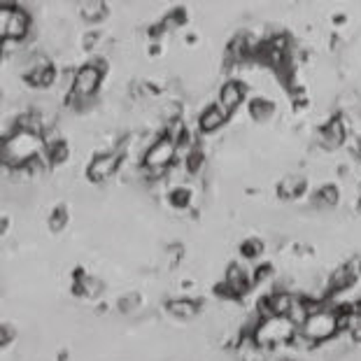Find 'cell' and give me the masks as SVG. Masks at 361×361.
Returning <instances> with one entry per match:
<instances>
[{"instance_id": "cell-1", "label": "cell", "mask_w": 361, "mask_h": 361, "mask_svg": "<svg viewBox=\"0 0 361 361\" xmlns=\"http://www.w3.org/2000/svg\"><path fill=\"white\" fill-rule=\"evenodd\" d=\"M296 333V326L291 324L287 317H270L266 322H259L257 328H254V340L261 350H270L275 345H284L294 338Z\"/></svg>"}, {"instance_id": "cell-2", "label": "cell", "mask_w": 361, "mask_h": 361, "mask_svg": "<svg viewBox=\"0 0 361 361\" xmlns=\"http://www.w3.org/2000/svg\"><path fill=\"white\" fill-rule=\"evenodd\" d=\"M175 156H177V145L170 140L168 136H161L159 140H154L149 145V149L145 151V173L147 175H161L163 170H166L170 163L175 161Z\"/></svg>"}, {"instance_id": "cell-3", "label": "cell", "mask_w": 361, "mask_h": 361, "mask_svg": "<svg viewBox=\"0 0 361 361\" xmlns=\"http://www.w3.org/2000/svg\"><path fill=\"white\" fill-rule=\"evenodd\" d=\"M301 331L306 333L310 340H315V343L333 338V335L340 331L338 315H335V310H322V313L310 315V320L306 322V326H303Z\"/></svg>"}, {"instance_id": "cell-4", "label": "cell", "mask_w": 361, "mask_h": 361, "mask_svg": "<svg viewBox=\"0 0 361 361\" xmlns=\"http://www.w3.org/2000/svg\"><path fill=\"white\" fill-rule=\"evenodd\" d=\"M28 26L30 17L26 15V10H8L3 5V10H0V35H3V42L26 37Z\"/></svg>"}, {"instance_id": "cell-5", "label": "cell", "mask_w": 361, "mask_h": 361, "mask_svg": "<svg viewBox=\"0 0 361 361\" xmlns=\"http://www.w3.org/2000/svg\"><path fill=\"white\" fill-rule=\"evenodd\" d=\"M100 80H103V71H98L96 66H91V63H86V66H82L80 71H75V82H73V93L82 100L91 98L93 93H96V89L100 84Z\"/></svg>"}, {"instance_id": "cell-6", "label": "cell", "mask_w": 361, "mask_h": 361, "mask_svg": "<svg viewBox=\"0 0 361 361\" xmlns=\"http://www.w3.org/2000/svg\"><path fill=\"white\" fill-rule=\"evenodd\" d=\"M119 163H122V151H110V154H98L96 159L89 163L86 175L91 182H103L107 177H112L117 173Z\"/></svg>"}, {"instance_id": "cell-7", "label": "cell", "mask_w": 361, "mask_h": 361, "mask_svg": "<svg viewBox=\"0 0 361 361\" xmlns=\"http://www.w3.org/2000/svg\"><path fill=\"white\" fill-rule=\"evenodd\" d=\"M359 275H361V259L352 257L350 261H345L343 266H338V268L333 270L331 277H328V284H331L333 291H345L357 282Z\"/></svg>"}, {"instance_id": "cell-8", "label": "cell", "mask_w": 361, "mask_h": 361, "mask_svg": "<svg viewBox=\"0 0 361 361\" xmlns=\"http://www.w3.org/2000/svg\"><path fill=\"white\" fill-rule=\"evenodd\" d=\"M231 112L226 110L224 105H219V103H214V105H207L205 110H203V115L198 117V126H201V131H205V133H210V131H217L221 124L229 119Z\"/></svg>"}, {"instance_id": "cell-9", "label": "cell", "mask_w": 361, "mask_h": 361, "mask_svg": "<svg viewBox=\"0 0 361 361\" xmlns=\"http://www.w3.org/2000/svg\"><path fill=\"white\" fill-rule=\"evenodd\" d=\"M322 145L326 149H335L345 142V122L340 117H333L331 122H326V126H322Z\"/></svg>"}, {"instance_id": "cell-10", "label": "cell", "mask_w": 361, "mask_h": 361, "mask_svg": "<svg viewBox=\"0 0 361 361\" xmlns=\"http://www.w3.org/2000/svg\"><path fill=\"white\" fill-rule=\"evenodd\" d=\"M243 96H245V89L240 82H226L224 86H221V91H219V105H224L226 110L233 112L236 107L243 103Z\"/></svg>"}, {"instance_id": "cell-11", "label": "cell", "mask_w": 361, "mask_h": 361, "mask_svg": "<svg viewBox=\"0 0 361 361\" xmlns=\"http://www.w3.org/2000/svg\"><path fill=\"white\" fill-rule=\"evenodd\" d=\"M224 282L231 287L233 296H243V294H247V289H250V277H247L245 270L240 268V266H236V263H231L229 268H226Z\"/></svg>"}, {"instance_id": "cell-12", "label": "cell", "mask_w": 361, "mask_h": 361, "mask_svg": "<svg viewBox=\"0 0 361 361\" xmlns=\"http://www.w3.org/2000/svg\"><path fill=\"white\" fill-rule=\"evenodd\" d=\"M303 189H306V177L287 175V177H282V182L277 185V194H280L282 198H296Z\"/></svg>"}, {"instance_id": "cell-13", "label": "cell", "mask_w": 361, "mask_h": 361, "mask_svg": "<svg viewBox=\"0 0 361 361\" xmlns=\"http://www.w3.org/2000/svg\"><path fill=\"white\" fill-rule=\"evenodd\" d=\"M28 82L33 86H52L56 82V71L54 66H35L28 71Z\"/></svg>"}, {"instance_id": "cell-14", "label": "cell", "mask_w": 361, "mask_h": 361, "mask_svg": "<svg viewBox=\"0 0 361 361\" xmlns=\"http://www.w3.org/2000/svg\"><path fill=\"white\" fill-rule=\"evenodd\" d=\"M168 313L180 320H192L196 317V313H198V303L189 299H175L168 303Z\"/></svg>"}, {"instance_id": "cell-15", "label": "cell", "mask_w": 361, "mask_h": 361, "mask_svg": "<svg viewBox=\"0 0 361 361\" xmlns=\"http://www.w3.org/2000/svg\"><path fill=\"white\" fill-rule=\"evenodd\" d=\"M287 320H289L296 328H303V326H306V322L310 320V308H308V301L303 299V296H301V299H294V303H291V308H289Z\"/></svg>"}, {"instance_id": "cell-16", "label": "cell", "mask_w": 361, "mask_h": 361, "mask_svg": "<svg viewBox=\"0 0 361 361\" xmlns=\"http://www.w3.org/2000/svg\"><path fill=\"white\" fill-rule=\"evenodd\" d=\"M273 112H275V105L266 98H254L250 103V117L254 119V122H268V119L273 117Z\"/></svg>"}, {"instance_id": "cell-17", "label": "cell", "mask_w": 361, "mask_h": 361, "mask_svg": "<svg viewBox=\"0 0 361 361\" xmlns=\"http://www.w3.org/2000/svg\"><path fill=\"white\" fill-rule=\"evenodd\" d=\"M291 303H294V296L289 291H277V294L270 296V306H273L275 317H287Z\"/></svg>"}, {"instance_id": "cell-18", "label": "cell", "mask_w": 361, "mask_h": 361, "mask_svg": "<svg viewBox=\"0 0 361 361\" xmlns=\"http://www.w3.org/2000/svg\"><path fill=\"white\" fill-rule=\"evenodd\" d=\"M80 12L86 21H98V19H103L107 15V5L100 3V0H91V3H82Z\"/></svg>"}, {"instance_id": "cell-19", "label": "cell", "mask_w": 361, "mask_h": 361, "mask_svg": "<svg viewBox=\"0 0 361 361\" xmlns=\"http://www.w3.org/2000/svg\"><path fill=\"white\" fill-rule=\"evenodd\" d=\"M47 156H49V161L52 163H63L68 159V145L66 140H49L47 142Z\"/></svg>"}, {"instance_id": "cell-20", "label": "cell", "mask_w": 361, "mask_h": 361, "mask_svg": "<svg viewBox=\"0 0 361 361\" xmlns=\"http://www.w3.org/2000/svg\"><path fill=\"white\" fill-rule=\"evenodd\" d=\"M315 203L322 207H331L338 203V189H335L333 185H326V187H322L317 196H315Z\"/></svg>"}, {"instance_id": "cell-21", "label": "cell", "mask_w": 361, "mask_h": 361, "mask_svg": "<svg viewBox=\"0 0 361 361\" xmlns=\"http://www.w3.org/2000/svg\"><path fill=\"white\" fill-rule=\"evenodd\" d=\"M66 224H68V207L59 205L52 214H49V229L59 233V231L66 229Z\"/></svg>"}, {"instance_id": "cell-22", "label": "cell", "mask_w": 361, "mask_h": 361, "mask_svg": "<svg viewBox=\"0 0 361 361\" xmlns=\"http://www.w3.org/2000/svg\"><path fill=\"white\" fill-rule=\"evenodd\" d=\"M240 252H243V257H247V259L259 257L263 252V243L259 238H250V240H245V243H243Z\"/></svg>"}, {"instance_id": "cell-23", "label": "cell", "mask_w": 361, "mask_h": 361, "mask_svg": "<svg viewBox=\"0 0 361 361\" xmlns=\"http://www.w3.org/2000/svg\"><path fill=\"white\" fill-rule=\"evenodd\" d=\"M185 163H187V170H189V173H198L201 166H203V151H201L198 147H192V149H189Z\"/></svg>"}, {"instance_id": "cell-24", "label": "cell", "mask_w": 361, "mask_h": 361, "mask_svg": "<svg viewBox=\"0 0 361 361\" xmlns=\"http://www.w3.org/2000/svg\"><path fill=\"white\" fill-rule=\"evenodd\" d=\"M170 203H173L175 207H187L189 203H192V194H189V189L185 187L173 189V192H170Z\"/></svg>"}, {"instance_id": "cell-25", "label": "cell", "mask_w": 361, "mask_h": 361, "mask_svg": "<svg viewBox=\"0 0 361 361\" xmlns=\"http://www.w3.org/2000/svg\"><path fill=\"white\" fill-rule=\"evenodd\" d=\"M136 308H140V294H136V291L124 294L122 299H119V310H122V313H131V310Z\"/></svg>"}, {"instance_id": "cell-26", "label": "cell", "mask_w": 361, "mask_h": 361, "mask_svg": "<svg viewBox=\"0 0 361 361\" xmlns=\"http://www.w3.org/2000/svg\"><path fill=\"white\" fill-rule=\"evenodd\" d=\"M180 24H185V10H173V12H170V15L161 21V26H163V28H173V26H180Z\"/></svg>"}, {"instance_id": "cell-27", "label": "cell", "mask_w": 361, "mask_h": 361, "mask_svg": "<svg viewBox=\"0 0 361 361\" xmlns=\"http://www.w3.org/2000/svg\"><path fill=\"white\" fill-rule=\"evenodd\" d=\"M270 273H273V266L270 263H261L259 268L254 270V275H252V282L259 284V282H263L266 277H270Z\"/></svg>"}, {"instance_id": "cell-28", "label": "cell", "mask_w": 361, "mask_h": 361, "mask_svg": "<svg viewBox=\"0 0 361 361\" xmlns=\"http://www.w3.org/2000/svg\"><path fill=\"white\" fill-rule=\"evenodd\" d=\"M12 338H15V331L10 328V324H3V326H0V345H8Z\"/></svg>"}, {"instance_id": "cell-29", "label": "cell", "mask_w": 361, "mask_h": 361, "mask_svg": "<svg viewBox=\"0 0 361 361\" xmlns=\"http://www.w3.org/2000/svg\"><path fill=\"white\" fill-rule=\"evenodd\" d=\"M98 42V33L93 30V33H86L84 37H82V44H84V49H93Z\"/></svg>"}, {"instance_id": "cell-30", "label": "cell", "mask_w": 361, "mask_h": 361, "mask_svg": "<svg viewBox=\"0 0 361 361\" xmlns=\"http://www.w3.org/2000/svg\"><path fill=\"white\" fill-rule=\"evenodd\" d=\"M350 333H352V338H354V340H361V322H359V324H357V326H354V328H352V331H350Z\"/></svg>"}, {"instance_id": "cell-31", "label": "cell", "mask_w": 361, "mask_h": 361, "mask_svg": "<svg viewBox=\"0 0 361 361\" xmlns=\"http://www.w3.org/2000/svg\"><path fill=\"white\" fill-rule=\"evenodd\" d=\"M359 210H361V205H359Z\"/></svg>"}]
</instances>
